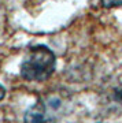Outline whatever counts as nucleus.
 Here are the masks:
<instances>
[{"label":"nucleus","mask_w":122,"mask_h":123,"mask_svg":"<svg viewBox=\"0 0 122 123\" xmlns=\"http://www.w3.org/2000/svg\"><path fill=\"white\" fill-rule=\"evenodd\" d=\"M55 66V53L45 45H36L29 49L26 57L21 63V75L26 81L43 82L52 75Z\"/></svg>","instance_id":"1"},{"label":"nucleus","mask_w":122,"mask_h":123,"mask_svg":"<svg viewBox=\"0 0 122 123\" xmlns=\"http://www.w3.org/2000/svg\"><path fill=\"white\" fill-rule=\"evenodd\" d=\"M103 7L113 8V7H122V0H100Z\"/></svg>","instance_id":"3"},{"label":"nucleus","mask_w":122,"mask_h":123,"mask_svg":"<svg viewBox=\"0 0 122 123\" xmlns=\"http://www.w3.org/2000/svg\"><path fill=\"white\" fill-rule=\"evenodd\" d=\"M23 122L25 123H55L56 120H55L52 115L48 114L47 107H45L43 101H39L26 111Z\"/></svg>","instance_id":"2"},{"label":"nucleus","mask_w":122,"mask_h":123,"mask_svg":"<svg viewBox=\"0 0 122 123\" xmlns=\"http://www.w3.org/2000/svg\"><path fill=\"white\" fill-rule=\"evenodd\" d=\"M4 96H6V89L0 85V100H3V98H4Z\"/></svg>","instance_id":"4"}]
</instances>
